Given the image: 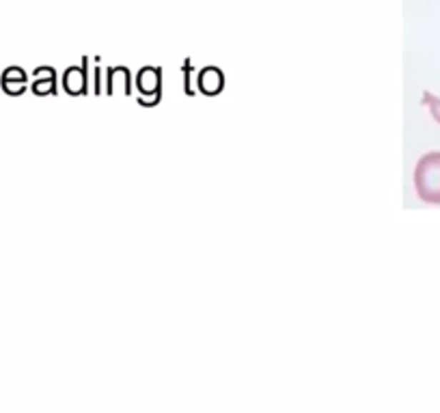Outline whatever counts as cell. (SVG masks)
I'll return each mask as SVG.
<instances>
[{
  "label": "cell",
  "mask_w": 440,
  "mask_h": 413,
  "mask_svg": "<svg viewBox=\"0 0 440 413\" xmlns=\"http://www.w3.org/2000/svg\"><path fill=\"white\" fill-rule=\"evenodd\" d=\"M423 101H425V106L429 108L431 116L440 123V99L434 97V95H429V93H425V95H423Z\"/></svg>",
  "instance_id": "cell-5"
},
{
  "label": "cell",
  "mask_w": 440,
  "mask_h": 413,
  "mask_svg": "<svg viewBox=\"0 0 440 413\" xmlns=\"http://www.w3.org/2000/svg\"><path fill=\"white\" fill-rule=\"evenodd\" d=\"M416 196L427 205H440V151L425 153L414 166Z\"/></svg>",
  "instance_id": "cell-1"
},
{
  "label": "cell",
  "mask_w": 440,
  "mask_h": 413,
  "mask_svg": "<svg viewBox=\"0 0 440 413\" xmlns=\"http://www.w3.org/2000/svg\"><path fill=\"white\" fill-rule=\"evenodd\" d=\"M3 88L11 95H20L26 88V73L20 67H9L3 73Z\"/></svg>",
  "instance_id": "cell-3"
},
{
  "label": "cell",
  "mask_w": 440,
  "mask_h": 413,
  "mask_svg": "<svg viewBox=\"0 0 440 413\" xmlns=\"http://www.w3.org/2000/svg\"><path fill=\"white\" fill-rule=\"evenodd\" d=\"M63 84H65V91L71 93V95H80L84 93V73L78 69V67H69L65 78H63Z\"/></svg>",
  "instance_id": "cell-4"
},
{
  "label": "cell",
  "mask_w": 440,
  "mask_h": 413,
  "mask_svg": "<svg viewBox=\"0 0 440 413\" xmlns=\"http://www.w3.org/2000/svg\"><path fill=\"white\" fill-rule=\"evenodd\" d=\"M223 84H225V78L220 73L216 67H207L201 76H199V88L205 93V95H216L223 91Z\"/></svg>",
  "instance_id": "cell-2"
}]
</instances>
